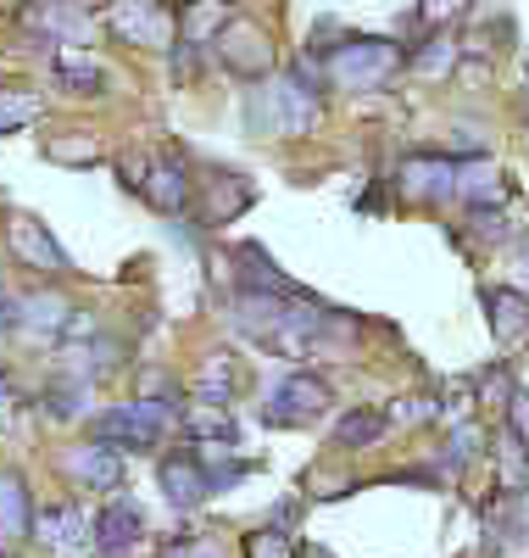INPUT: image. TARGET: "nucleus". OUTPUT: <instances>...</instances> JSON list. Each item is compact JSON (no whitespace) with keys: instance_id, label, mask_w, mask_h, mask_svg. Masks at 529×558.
Instances as JSON below:
<instances>
[{"instance_id":"nucleus-15","label":"nucleus","mask_w":529,"mask_h":558,"mask_svg":"<svg viewBox=\"0 0 529 558\" xmlns=\"http://www.w3.org/2000/svg\"><path fill=\"white\" fill-rule=\"evenodd\" d=\"M34 536L57 553H78L84 542H95V525L84 520L78 502H51V508H34Z\"/></svg>"},{"instance_id":"nucleus-21","label":"nucleus","mask_w":529,"mask_h":558,"mask_svg":"<svg viewBox=\"0 0 529 558\" xmlns=\"http://www.w3.org/2000/svg\"><path fill=\"white\" fill-rule=\"evenodd\" d=\"M384 430H391V413L384 408H352V413H341L334 418V447H346V452H362V447H373Z\"/></svg>"},{"instance_id":"nucleus-38","label":"nucleus","mask_w":529,"mask_h":558,"mask_svg":"<svg viewBox=\"0 0 529 558\" xmlns=\"http://www.w3.org/2000/svg\"><path fill=\"white\" fill-rule=\"evenodd\" d=\"M457 140H452V151H463V157H485V140H479L473 129H452Z\"/></svg>"},{"instance_id":"nucleus-4","label":"nucleus","mask_w":529,"mask_h":558,"mask_svg":"<svg viewBox=\"0 0 529 558\" xmlns=\"http://www.w3.org/2000/svg\"><path fill=\"white\" fill-rule=\"evenodd\" d=\"M107 34L134 51H173L179 12L168 0H107Z\"/></svg>"},{"instance_id":"nucleus-3","label":"nucleus","mask_w":529,"mask_h":558,"mask_svg":"<svg viewBox=\"0 0 529 558\" xmlns=\"http://www.w3.org/2000/svg\"><path fill=\"white\" fill-rule=\"evenodd\" d=\"M179 402H162V397H134V402H118L107 413H95V436L123 447V452H151L162 441L168 425H179Z\"/></svg>"},{"instance_id":"nucleus-11","label":"nucleus","mask_w":529,"mask_h":558,"mask_svg":"<svg viewBox=\"0 0 529 558\" xmlns=\"http://www.w3.org/2000/svg\"><path fill=\"white\" fill-rule=\"evenodd\" d=\"M62 475L78 481V486H89V492H118L123 486V447H112L101 436L78 441V447L62 452Z\"/></svg>"},{"instance_id":"nucleus-22","label":"nucleus","mask_w":529,"mask_h":558,"mask_svg":"<svg viewBox=\"0 0 529 558\" xmlns=\"http://www.w3.org/2000/svg\"><path fill=\"white\" fill-rule=\"evenodd\" d=\"M51 78H57L62 96H78V101L107 96V68L89 62V57H57V62H51Z\"/></svg>"},{"instance_id":"nucleus-9","label":"nucleus","mask_w":529,"mask_h":558,"mask_svg":"<svg viewBox=\"0 0 529 558\" xmlns=\"http://www.w3.org/2000/svg\"><path fill=\"white\" fill-rule=\"evenodd\" d=\"M7 246H12L17 268H34V274H45V279L73 274V257L62 252V241H57L34 213H12V218H7Z\"/></svg>"},{"instance_id":"nucleus-24","label":"nucleus","mask_w":529,"mask_h":558,"mask_svg":"<svg viewBox=\"0 0 529 558\" xmlns=\"http://www.w3.org/2000/svg\"><path fill=\"white\" fill-rule=\"evenodd\" d=\"M457 62H463V45H457L446 28H441V34H429V39L418 45V51L407 57V68H413L418 78H446Z\"/></svg>"},{"instance_id":"nucleus-20","label":"nucleus","mask_w":529,"mask_h":558,"mask_svg":"<svg viewBox=\"0 0 529 558\" xmlns=\"http://www.w3.org/2000/svg\"><path fill=\"white\" fill-rule=\"evenodd\" d=\"M12 318L28 324V330H39V336H67L73 307L57 291H23V296H12Z\"/></svg>"},{"instance_id":"nucleus-39","label":"nucleus","mask_w":529,"mask_h":558,"mask_svg":"<svg viewBox=\"0 0 529 558\" xmlns=\"http://www.w3.org/2000/svg\"><path fill=\"white\" fill-rule=\"evenodd\" d=\"M12 402H17V386H12V380H7V375H0V413H7V408H12Z\"/></svg>"},{"instance_id":"nucleus-42","label":"nucleus","mask_w":529,"mask_h":558,"mask_svg":"<svg viewBox=\"0 0 529 558\" xmlns=\"http://www.w3.org/2000/svg\"><path fill=\"white\" fill-rule=\"evenodd\" d=\"M524 492H529V470H524Z\"/></svg>"},{"instance_id":"nucleus-14","label":"nucleus","mask_w":529,"mask_h":558,"mask_svg":"<svg viewBox=\"0 0 529 558\" xmlns=\"http://www.w3.org/2000/svg\"><path fill=\"white\" fill-rule=\"evenodd\" d=\"M139 542H146V514H139L128 497H112L101 508V520H95V547L107 558H128Z\"/></svg>"},{"instance_id":"nucleus-30","label":"nucleus","mask_w":529,"mask_h":558,"mask_svg":"<svg viewBox=\"0 0 529 558\" xmlns=\"http://www.w3.org/2000/svg\"><path fill=\"white\" fill-rule=\"evenodd\" d=\"M479 441H485V430L473 425V418H463V425L446 436V470L457 475V470H468L473 463V452H479Z\"/></svg>"},{"instance_id":"nucleus-37","label":"nucleus","mask_w":529,"mask_h":558,"mask_svg":"<svg viewBox=\"0 0 529 558\" xmlns=\"http://www.w3.org/2000/svg\"><path fill=\"white\" fill-rule=\"evenodd\" d=\"M162 558H223V553H218V542H168Z\"/></svg>"},{"instance_id":"nucleus-27","label":"nucleus","mask_w":529,"mask_h":558,"mask_svg":"<svg viewBox=\"0 0 529 558\" xmlns=\"http://www.w3.org/2000/svg\"><path fill=\"white\" fill-rule=\"evenodd\" d=\"M45 157L62 162V168H89V162H101V140H95L89 129H73V134L51 140V146H45Z\"/></svg>"},{"instance_id":"nucleus-31","label":"nucleus","mask_w":529,"mask_h":558,"mask_svg":"<svg viewBox=\"0 0 529 558\" xmlns=\"http://www.w3.org/2000/svg\"><path fill=\"white\" fill-rule=\"evenodd\" d=\"M84 397H89V380H73V375H67V386H51V397H45V413H51L57 425H62V418H78V413H84Z\"/></svg>"},{"instance_id":"nucleus-1","label":"nucleus","mask_w":529,"mask_h":558,"mask_svg":"<svg viewBox=\"0 0 529 558\" xmlns=\"http://www.w3.org/2000/svg\"><path fill=\"white\" fill-rule=\"evenodd\" d=\"M251 129L257 134H312L318 118H323V101H318V78H312V62L291 68L284 78L262 84L251 107H246Z\"/></svg>"},{"instance_id":"nucleus-32","label":"nucleus","mask_w":529,"mask_h":558,"mask_svg":"<svg viewBox=\"0 0 529 558\" xmlns=\"http://www.w3.org/2000/svg\"><path fill=\"white\" fill-rule=\"evenodd\" d=\"M468 213H473V218H468V223H473V235L485 241V246H502V241L513 235L507 218H502V207H468Z\"/></svg>"},{"instance_id":"nucleus-28","label":"nucleus","mask_w":529,"mask_h":558,"mask_svg":"<svg viewBox=\"0 0 529 558\" xmlns=\"http://www.w3.org/2000/svg\"><path fill=\"white\" fill-rule=\"evenodd\" d=\"M39 112H45V96H34V89H0V134H17Z\"/></svg>"},{"instance_id":"nucleus-33","label":"nucleus","mask_w":529,"mask_h":558,"mask_svg":"<svg viewBox=\"0 0 529 558\" xmlns=\"http://www.w3.org/2000/svg\"><path fill=\"white\" fill-rule=\"evenodd\" d=\"M201 51H207V45H196V39H179L173 45V78L179 84H196L201 78Z\"/></svg>"},{"instance_id":"nucleus-17","label":"nucleus","mask_w":529,"mask_h":558,"mask_svg":"<svg viewBox=\"0 0 529 558\" xmlns=\"http://www.w3.org/2000/svg\"><path fill=\"white\" fill-rule=\"evenodd\" d=\"M479 302H485V318H491V336L496 347H518L529 336V296L513 291V286H485L479 291Z\"/></svg>"},{"instance_id":"nucleus-36","label":"nucleus","mask_w":529,"mask_h":558,"mask_svg":"<svg viewBox=\"0 0 529 558\" xmlns=\"http://www.w3.org/2000/svg\"><path fill=\"white\" fill-rule=\"evenodd\" d=\"M463 7H468V0H423V7H418V17L441 28V23H452V17H457Z\"/></svg>"},{"instance_id":"nucleus-12","label":"nucleus","mask_w":529,"mask_h":558,"mask_svg":"<svg viewBox=\"0 0 529 558\" xmlns=\"http://www.w3.org/2000/svg\"><path fill=\"white\" fill-rule=\"evenodd\" d=\"M251 202H257V184H251L246 173L218 168V173H207V179H201V223H207V229L234 223V218L246 213Z\"/></svg>"},{"instance_id":"nucleus-13","label":"nucleus","mask_w":529,"mask_h":558,"mask_svg":"<svg viewBox=\"0 0 529 558\" xmlns=\"http://www.w3.org/2000/svg\"><path fill=\"white\" fill-rule=\"evenodd\" d=\"M139 196H146L162 218H179V213L189 207V196H196V179H189V168H184L179 157H146Z\"/></svg>"},{"instance_id":"nucleus-8","label":"nucleus","mask_w":529,"mask_h":558,"mask_svg":"<svg viewBox=\"0 0 529 558\" xmlns=\"http://www.w3.org/2000/svg\"><path fill=\"white\" fill-rule=\"evenodd\" d=\"M391 184H396V196L413 202V207H441V202L457 196V162L441 157V151H413V157L396 162Z\"/></svg>"},{"instance_id":"nucleus-7","label":"nucleus","mask_w":529,"mask_h":558,"mask_svg":"<svg viewBox=\"0 0 529 558\" xmlns=\"http://www.w3.org/2000/svg\"><path fill=\"white\" fill-rule=\"evenodd\" d=\"M329 402H334V391L318 375L296 368V375H284V380L268 386L262 418H268V425H284V430H302V425H318V418L329 413Z\"/></svg>"},{"instance_id":"nucleus-34","label":"nucleus","mask_w":529,"mask_h":558,"mask_svg":"<svg viewBox=\"0 0 529 558\" xmlns=\"http://www.w3.org/2000/svg\"><path fill=\"white\" fill-rule=\"evenodd\" d=\"M139 397H162V402H179V380L168 368H139Z\"/></svg>"},{"instance_id":"nucleus-40","label":"nucleus","mask_w":529,"mask_h":558,"mask_svg":"<svg viewBox=\"0 0 529 558\" xmlns=\"http://www.w3.org/2000/svg\"><path fill=\"white\" fill-rule=\"evenodd\" d=\"M0 324H12V296L0 291Z\"/></svg>"},{"instance_id":"nucleus-10","label":"nucleus","mask_w":529,"mask_h":558,"mask_svg":"<svg viewBox=\"0 0 529 558\" xmlns=\"http://www.w3.org/2000/svg\"><path fill=\"white\" fill-rule=\"evenodd\" d=\"M157 481L168 492L173 508H201L212 497V470H207V458L196 447H179V452H162L157 463Z\"/></svg>"},{"instance_id":"nucleus-6","label":"nucleus","mask_w":529,"mask_h":558,"mask_svg":"<svg viewBox=\"0 0 529 558\" xmlns=\"http://www.w3.org/2000/svg\"><path fill=\"white\" fill-rule=\"evenodd\" d=\"M212 51H218L223 73L246 78V84H262V78L273 73V62H279L268 28H262V23H251V17H229V23L218 28V39H212Z\"/></svg>"},{"instance_id":"nucleus-19","label":"nucleus","mask_w":529,"mask_h":558,"mask_svg":"<svg viewBox=\"0 0 529 558\" xmlns=\"http://www.w3.org/2000/svg\"><path fill=\"white\" fill-rule=\"evenodd\" d=\"M457 196H463L468 207H502V202L513 196V184H507V173L491 168L485 157H463V162H457Z\"/></svg>"},{"instance_id":"nucleus-2","label":"nucleus","mask_w":529,"mask_h":558,"mask_svg":"<svg viewBox=\"0 0 529 558\" xmlns=\"http://www.w3.org/2000/svg\"><path fill=\"white\" fill-rule=\"evenodd\" d=\"M402 68H407L402 45L396 39H373V34H346L341 45H329V51H323V78L334 89H352V96L384 89Z\"/></svg>"},{"instance_id":"nucleus-41","label":"nucleus","mask_w":529,"mask_h":558,"mask_svg":"<svg viewBox=\"0 0 529 558\" xmlns=\"http://www.w3.org/2000/svg\"><path fill=\"white\" fill-rule=\"evenodd\" d=\"M302 558H334V553H323V547H302Z\"/></svg>"},{"instance_id":"nucleus-26","label":"nucleus","mask_w":529,"mask_h":558,"mask_svg":"<svg viewBox=\"0 0 529 558\" xmlns=\"http://www.w3.org/2000/svg\"><path fill=\"white\" fill-rule=\"evenodd\" d=\"M234 386H239L234 357H229V352H212V357H207V368H201V380H196V402H223V408H229Z\"/></svg>"},{"instance_id":"nucleus-16","label":"nucleus","mask_w":529,"mask_h":558,"mask_svg":"<svg viewBox=\"0 0 529 558\" xmlns=\"http://www.w3.org/2000/svg\"><path fill=\"white\" fill-rule=\"evenodd\" d=\"M234 268H239V291H268V296H307L291 274H284L257 241L234 246Z\"/></svg>"},{"instance_id":"nucleus-23","label":"nucleus","mask_w":529,"mask_h":558,"mask_svg":"<svg viewBox=\"0 0 529 558\" xmlns=\"http://www.w3.org/2000/svg\"><path fill=\"white\" fill-rule=\"evenodd\" d=\"M234 17L229 0H184L179 7V39H196V45H212L218 28Z\"/></svg>"},{"instance_id":"nucleus-35","label":"nucleus","mask_w":529,"mask_h":558,"mask_svg":"<svg viewBox=\"0 0 529 558\" xmlns=\"http://www.w3.org/2000/svg\"><path fill=\"white\" fill-rule=\"evenodd\" d=\"M507 430L529 447V391L524 386H513V397H507Z\"/></svg>"},{"instance_id":"nucleus-5","label":"nucleus","mask_w":529,"mask_h":558,"mask_svg":"<svg viewBox=\"0 0 529 558\" xmlns=\"http://www.w3.org/2000/svg\"><path fill=\"white\" fill-rule=\"evenodd\" d=\"M17 28L39 45H89L95 39V7L89 0H23Z\"/></svg>"},{"instance_id":"nucleus-29","label":"nucleus","mask_w":529,"mask_h":558,"mask_svg":"<svg viewBox=\"0 0 529 558\" xmlns=\"http://www.w3.org/2000/svg\"><path fill=\"white\" fill-rule=\"evenodd\" d=\"M246 558H302V547L291 542V531H279V525H262L246 536Z\"/></svg>"},{"instance_id":"nucleus-25","label":"nucleus","mask_w":529,"mask_h":558,"mask_svg":"<svg viewBox=\"0 0 529 558\" xmlns=\"http://www.w3.org/2000/svg\"><path fill=\"white\" fill-rule=\"evenodd\" d=\"M179 425L196 436V441H234V436H239V425L229 418L223 402H196V408H184V413H179Z\"/></svg>"},{"instance_id":"nucleus-18","label":"nucleus","mask_w":529,"mask_h":558,"mask_svg":"<svg viewBox=\"0 0 529 558\" xmlns=\"http://www.w3.org/2000/svg\"><path fill=\"white\" fill-rule=\"evenodd\" d=\"M34 536V492L17 470H0V547Z\"/></svg>"}]
</instances>
